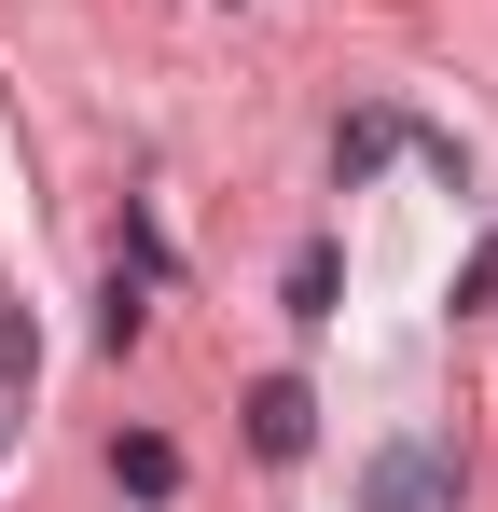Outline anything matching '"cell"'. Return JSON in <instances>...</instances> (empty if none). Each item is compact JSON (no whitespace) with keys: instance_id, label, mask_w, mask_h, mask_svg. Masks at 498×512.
<instances>
[{"instance_id":"cell-3","label":"cell","mask_w":498,"mask_h":512,"mask_svg":"<svg viewBox=\"0 0 498 512\" xmlns=\"http://www.w3.org/2000/svg\"><path fill=\"white\" fill-rule=\"evenodd\" d=\"M111 471H125V485H139V499H166V485H180V457H166L153 429H125V443H111Z\"/></svg>"},{"instance_id":"cell-1","label":"cell","mask_w":498,"mask_h":512,"mask_svg":"<svg viewBox=\"0 0 498 512\" xmlns=\"http://www.w3.org/2000/svg\"><path fill=\"white\" fill-rule=\"evenodd\" d=\"M249 443H263V457H305V388H291V374L249 402Z\"/></svg>"},{"instance_id":"cell-2","label":"cell","mask_w":498,"mask_h":512,"mask_svg":"<svg viewBox=\"0 0 498 512\" xmlns=\"http://www.w3.org/2000/svg\"><path fill=\"white\" fill-rule=\"evenodd\" d=\"M374 512H443V457H388L374 471Z\"/></svg>"}]
</instances>
